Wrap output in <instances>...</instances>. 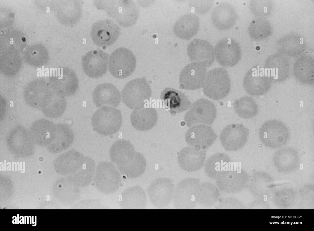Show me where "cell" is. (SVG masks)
Returning a JSON list of instances; mask_svg holds the SVG:
<instances>
[{"mask_svg":"<svg viewBox=\"0 0 314 231\" xmlns=\"http://www.w3.org/2000/svg\"><path fill=\"white\" fill-rule=\"evenodd\" d=\"M95 167V164L94 160L90 157H86L82 167L72 175V178L75 185L78 187H82L89 185L93 177Z\"/></svg>","mask_w":314,"mask_h":231,"instance_id":"cell-34","label":"cell"},{"mask_svg":"<svg viewBox=\"0 0 314 231\" xmlns=\"http://www.w3.org/2000/svg\"><path fill=\"white\" fill-rule=\"evenodd\" d=\"M199 26L198 17L193 13L185 15L178 20L173 27L174 34L178 38L189 40L197 33Z\"/></svg>","mask_w":314,"mask_h":231,"instance_id":"cell-29","label":"cell"},{"mask_svg":"<svg viewBox=\"0 0 314 231\" xmlns=\"http://www.w3.org/2000/svg\"><path fill=\"white\" fill-rule=\"evenodd\" d=\"M74 139V132L69 126L64 124H56L55 135L48 146V149L52 153L60 152L68 148Z\"/></svg>","mask_w":314,"mask_h":231,"instance_id":"cell-28","label":"cell"},{"mask_svg":"<svg viewBox=\"0 0 314 231\" xmlns=\"http://www.w3.org/2000/svg\"><path fill=\"white\" fill-rule=\"evenodd\" d=\"M102 9L121 26L127 27L136 22L139 11L136 3L131 0L104 1Z\"/></svg>","mask_w":314,"mask_h":231,"instance_id":"cell-4","label":"cell"},{"mask_svg":"<svg viewBox=\"0 0 314 231\" xmlns=\"http://www.w3.org/2000/svg\"><path fill=\"white\" fill-rule=\"evenodd\" d=\"M94 102L98 107L109 106L117 107L121 101L119 90L113 85L104 83L98 85L92 94Z\"/></svg>","mask_w":314,"mask_h":231,"instance_id":"cell-22","label":"cell"},{"mask_svg":"<svg viewBox=\"0 0 314 231\" xmlns=\"http://www.w3.org/2000/svg\"><path fill=\"white\" fill-rule=\"evenodd\" d=\"M203 92L206 96L215 100H221L229 93L231 81L227 71L219 67L209 71L206 75Z\"/></svg>","mask_w":314,"mask_h":231,"instance_id":"cell-5","label":"cell"},{"mask_svg":"<svg viewBox=\"0 0 314 231\" xmlns=\"http://www.w3.org/2000/svg\"><path fill=\"white\" fill-rule=\"evenodd\" d=\"M308 59L299 60L294 68L293 74L299 83L306 85H312L314 83V71L313 64Z\"/></svg>","mask_w":314,"mask_h":231,"instance_id":"cell-33","label":"cell"},{"mask_svg":"<svg viewBox=\"0 0 314 231\" xmlns=\"http://www.w3.org/2000/svg\"><path fill=\"white\" fill-rule=\"evenodd\" d=\"M214 51L217 62L225 67L234 66L241 58V50L239 44L230 38L220 40L216 45Z\"/></svg>","mask_w":314,"mask_h":231,"instance_id":"cell-18","label":"cell"},{"mask_svg":"<svg viewBox=\"0 0 314 231\" xmlns=\"http://www.w3.org/2000/svg\"><path fill=\"white\" fill-rule=\"evenodd\" d=\"M121 206L124 209H143L146 206L147 198L144 189L138 185L128 187L122 192Z\"/></svg>","mask_w":314,"mask_h":231,"instance_id":"cell-30","label":"cell"},{"mask_svg":"<svg viewBox=\"0 0 314 231\" xmlns=\"http://www.w3.org/2000/svg\"><path fill=\"white\" fill-rule=\"evenodd\" d=\"M175 190L173 181L167 178H160L153 181L147 189L151 202L155 206L163 208L168 205L173 198Z\"/></svg>","mask_w":314,"mask_h":231,"instance_id":"cell-11","label":"cell"},{"mask_svg":"<svg viewBox=\"0 0 314 231\" xmlns=\"http://www.w3.org/2000/svg\"><path fill=\"white\" fill-rule=\"evenodd\" d=\"M272 82L266 75L263 68L259 66L252 68L245 75L243 85L245 90L254 96L263 95L270 90Z\"/></svg>","mask_w":314,"mask_h":231,"instance_id":"cell-16","label":"cell"},{"mask_svg":"<svg viewBox=\"0 0 314 231\" xmlns=\"http://www.w3.org/2000/svg\"><path fill=\"white\" fill-rule=\"evenodd\" d=\"M56 125L48 120L40 119L31 126L29 132L34 143L41 146H48L52 141Z\"/></svg>","mask_w":314,"mask_h":231,"instance_id":"cell-27","label":"cell"},{"mask_svg":"<svg viewBox=\"0 0 314 231\" xmlns=\"http://www.w3.org/2000/svg\"><path fill=\"white\" fill-rule=\"evenodd\" d=\"M187 53L191 61L201 63L206 67L212 65L214 61L213 47L205 40L194 39L187 47Z\"/></svg>","mask_w":314,"mask_h":231,"instance_id":"cell-20","label":"cell"},{"mask_svg":"<svg viewBox=\"0 0 314 231\" xmlns=\"http://www.w3.org/2000/svg\"><path fill=\"white\" fill-rule=\"evenodd\" d=\"M56 162L61 166L65 172L73 174L83 166L86 157L81 152L71 149L59 156Z\"/></svg>","mask_w":314,"mask_h":231,"instance_id":"cell-31","label":"cell"},{"mask_svg":"<svg viewBox=\"0 0 314 231\" xmlns=\"http://www.w3.org/2000/svg\"><path fill=\"white\" fill-rule=\"evenodd\" d=\"M109 55L100 49H94L87 53L82 58L83 70L88 77L100 78L107 71Z\"/></svg>","mask_w":314,"mask_h":231,"instance_id":"cell-14","label":"cell"},{"mask_svg":"<svg viewBox=\"0 0 314 231\" xmlns=\"http://www.w3.org/2000/svg\"><path fill=\"white\" fill-rule=\"evenodd\" d=\"M249 134L248 129L243 125L232 124L226 125L220 135V142L225 150L235 151L242 148L246 144Z\"/></svg>","mask_w":314,"mask_h":231,"instance_id":"cell-17","label":"cell"},{"mask_svg":"<svg viewBox=\"0 0 314 231\" xmlns=\"http://www.w3.org/2000/svg\"><path fill=\"white\" fill-rule=\"evenodd\" d=\"M120 29L113 21L109 19L98 21L93 25L91 36L97 45L109 46L113 44L119 37Z\"/></svg>","mask_w":314,"mask_h":231,"instance_id":"cell-15","label":"cell"},{"mask_svg":"<svg viewBox=\"0 0 314 231\" xmlns=\"http://www.w3.org/2000/svg\"><path fill=\"white\" fill-rule=\"evenodd\" d=\"M55 92L50 84L42 79L34 80L25 89V97L31 106L41 108L46 103Z\"/></svg>","mask_w":314,"mask_h":231,"instance_id":"cell-21","label":"cell"},{"mask_svg":"<svg viewBox=\"0 0 314 231\" xmlns=\"http://www.w3.org/2000/svg\"><path fill=\"white\" fill-rule=\"evenodd\" d=\"M130 119L132 125L135 129L147 131L152 129L156 124L157 113L154 108L143 107L133 110Z\"/></svg>","mask_w":314,"mask_h":231,"instance_id":"cell-26","label":"cell"},{"mask_svg":"<svg viewBox=\"0 0 314 231\" xmlns=\"http://www.w3.org/2000/svg\"><path fill=\"white\" fill-rule=\"evenodd\" d=\"M110 158L119 171L128 178L139 177L146 169L145 157L141 153L135 150H121L113 154Z\"/></svg>","mask_w":314,"mask_h":231,"instance_id":"cell-1","label":"cell"},{"mask_svg":"<svg viewBox=\"0 0 314 231\" xmlns=\"http://www.w3.org/2000/svg\"><path fill=\"white\" fill-rule=\"evenodd\" d=\"M152 90L145 77L131 80L122 91V101L132 110L144 107L151 96Z\"/></svg>","mask_w":314,"mask_h":231,"instance_id":"cell-2","label":"cell"},{"mask_svg":"<svg viewBox=\"0 0 314 231\" xmlns=\"http://www.w3.org/2000/svg\"><path fill=\"white\" fill-rule=\"evenodd\" d=\"M206 156L205 150L186 147L183 148L178 153V161L182 169L189 171H194L202 166Z\"/></svg>","mask_w":314,"mask_h":231,"instance_id":"cell-24","label":"cell"},{"mask_svg":"<svg viewBox=\"0 0 314 231\" xmlns=\"http://www.w3.org/2000/svg\"><path fill=\"white\" fill-rule=\"evenodd\" d=\"M290 136L289 129L281 121L277 120H268L264 122L259 130L261 142L266 146L276 148L285 145Z\"/></svg>","mask_w":314,"mask_h":231,"instance_id":"cell-7","label":"cell"},{"mask_svg":"<svg viewBox=\"0 0 314 231\" xmlns=\"http://www.w3.org/2000/svg\"><path fill=\"white\" fill-rule=\"evenodd\" d=\"M230 161L229 157L225 153L219 152L214 154L206 161V171L211 175H219L221 172L228 170Z\"/></svg>","mask_w":314,"mask_h":231,"instance_id":"cell-37","label":"cell"},{"mask_svg":"<svg viewBox=\"0 0 314 231\" xmlns=\"http://www.w3.org/2000/svg\"><path fill=\"white\" fill-rule=\"evenodd\" d=\"M217 115L215 106L212 102L204 98H200L191 106L184 116L187 126L191 127L198 124L210 125Z\"/></svg>","mask_w":314,"mask_h":231,"instance_id":"cell-8","label":"cell"},{"mask_svg":"<svg viewBox=\"0 0 314 231\" xmlns=\"http://www.w3.org/2000/svg\"><path fill=\"white\" fill-rule=\"evenodd\" d=\"M160 99L165 108L172 115L187 110L191 105L184 93L171 88H166L161 92Z\"/></svg>","mask_w":314,"mask_h":231,"instance_id":"cell-23","label":"cell"},{"mask_svg":"<svg viewBox=\"0 0 314 231\" xmlns=\"http://www.w3.org/2000/svg\"><path fill=\"white\" fill-rule=\"evenodd\" d=\"M95 175V185L101 192L110 194L119 189L121 182V176L112 163L104 161L99 164Z\"/></svg>","mask_w":314,"mask_h":231,"instance_id":"cell-9","label":"cell"},{"mask_svg":"<svg viewBox=\"0 0 314 231\" xmlns=\"http://www.w3.org/2000/svg\"><path fill=\"white\" fill-rule=\"evenodd\" d=\"M211 18L213 24L217 29L224 30L230 29L234 25L237 14L232 5L222 3L214 8Z\"/></svg>","mask_w":314,"mask_h":231,"instance_id":"cell-25","label":"cell"},{"mask_svg":"<svg viewBox=\"0 0 314 231\" xmlns=\"http://www.w3.org/2000/svg\"><path fill=\"white\" fill-rule=\"evenodd\" d=\"M217 137L212 128L205 125H196L190 127L185 136L186 141L189 146L201 149L209 147Z\"/></svg>","mask_w":314,"mask_h":231,"instance_id":"cell-19","label":"cell"},{"mask_svg":"<svg viewBox=\"0 0 314 231\" xmlns=\"http://www.w3.org/2000/svg\"><path fill=\"white\" fill-rule=\"evenodd\" d=\"M78 84L75 72L68 68L55 71L51 76L49 83L55 93L65 97L74 95L77 90Z\"/></svg>","mask_w":314,"mask_h":231,"instance_id":"cell-12","label":"cell"},{"mask_svg":"<svg viewBox=\"0 0 314 231\" xmlns=\"http://www.w3.org/2000/svg\"><path fill=\"white\" fill-rule=\"evenodd\" d=\"M122 122V114L119 109L105 106L97 110L92 118L94 129L99 134L110 135L117 132Z\"/></svg>","mask_w":314,"mask_h":231,"instance_id":"cell-3","label":"cell"},{"mask_svg":"<svg viewBox=\"0 0 314 231\" xmlns=\"http://www.w3.org/2000/svg\"><path fill=\"white\" fill-rule=\"evenodd\" d=\"M298 152L291 147L282 148L277 151L273 156L275 164L280 170L286 171L295 167L299 160Z\"/></svg>","mask_w":314,"mask_h":231,"instance_id":"cell-32","label":"cell"},{"mask_svg":"<svg viewBox=\"0 0 314 231\" xmlns=\"http://www.w3.org/2000/svg\"><path fill=\"white\" fill-rule=\"evenodd\" d=\"M6 143L10 152L20 157L30 156L34 152L35 143L30 132L21 126H17L10 131Z\"/></svg>","mask_w":314,"mask_h":231,"instance_id":"cell-10","label":"cell"},{"mask_svg":"<svg viewBox=\"0 0 314 231\" xmlns=\"http://www.w3.org/2000/svg\"><path fill=\"white\" fill-rule=\"evenodd\" d=\"M234 111L240 117L248 119L258 114V106L255 101L251 97L246 96L236 99L233 104Z\"/></svg>","mask_w":314,"mask_h":231,"instance_id":"cell-35","label":"cell"},{"mask_svg":"<svg viewBox=\"0 0 314 231\" xmlns=\"http://www.w3.org/2000/svg\"><path fill=\"white\" fill-rule=\"evenodd\" d=\"M136 64V59L132 52L127 48L120 47L111 54L108 67L113 76L117 79H124L134 72Z\"/></svg>","mask_w":314,"mask_h":231,"instance_id":"cell-6","label":"cell"},{"mask_svg":"<svg viewBox=\"0 0 314 231\" xmlns=\"http://www.w3.org/2000/svg\"><path fill=\"white\" fill-rule=\"evenodd\" d=\"M206 67L201 63L193 62L184 67L179 75V87L194 90L202 88L206 77Z\"/></svg>","mask_w":314,"mask_h":231,"instance_id":"cell-13","label":"cell"},{"mask_svg":"<svg viewBox=\"0 0 314 231\" xmlns=\"http://www.w3.org/2000/svg\"><path fill=\"white\" fill-rule=\"evenodd\" d=\"M195 11L199 14L205 13L211 8L213 2L209 1H193L192 2Z\"/></svg>","mask_w":314,"mask_h":231,"instance_id":"cell-38","label":"cell"},{"mask_svg":"<svg viewBox=\"0 0 314 231\" xmlns=\"http://www.w3.org/2000/svg\"><path fill=\"white\" fill-rule=\"evenodd\" d=\"M66 106L67 102L65 97L54 93L47 102L41 108L46 116L51 118H56L63 114Z\"/></svg>","mask_w":314,"mask_h":231,"instance_id":"cell-36","label":"cell"}]
</instances>
